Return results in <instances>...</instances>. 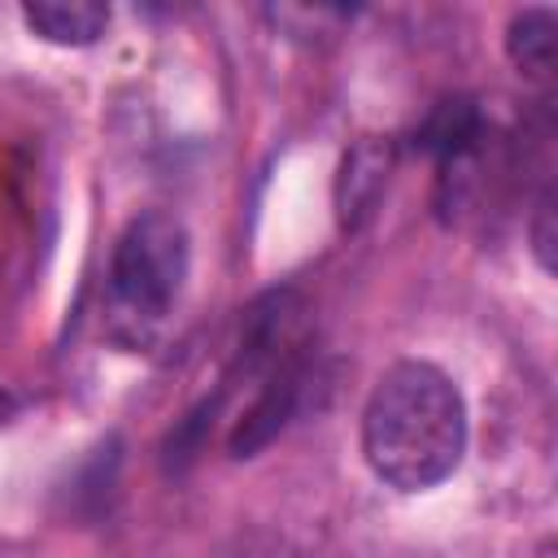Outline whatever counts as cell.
Listing matches in <instances>:
<instances>
[{
	"label": "cell",
	"instance_id": "1",
	"mask_svg": "<svg viewBox=\"0 0 558 558\" xmlns=\"http://www.w3.org/2000/svg\"><path fill=\"white\" fill-rule=\"evenodd\" d=\"M362 453L397 493L445 484L466 453V401L458 384L432 362H392L366 397Z\"/></svg>",
	"mask_w": 558,
	"mask_h": 558
},
{
	"label": "cell",
	"instance_id": "2",
	"mask_svg": "<svg viewBox=\"0 0 558 558\" xmlns=\"http://www.w3.org/2000/svg\"><path fill=\"white\" fill-rule=\"evenodd\" d=\"M187 266H192V248H187V231L179 218L161 209L131 218L109 257L113 310L135 327L161 323L183 292Z\"/></svg>",
	"mask_w": 558,
	"mask_h": 558
},
{
	"label": "cell",
	"instance_id": "3",
	"mask_svg": "<svg viewBox=\"0 0 558 558\" xmlns=\"http://www.w3.org/2000/svg\"><path fill=\"white\" fill-rule=\"evenodd\" d=\"M22 22L48 44L83 48L105 35L109 9L92 0H35V4H22Z\"/></svg>",
	"mask_w": 558,
	"mask_h": 558
},
{
	"label": "cell",
	"instance_id": "4",
	"mask_svg": "<svg viewBox=\"0 0 558 558\" xmlns=\"http://www.w3.org/2000/svg\"><path fill=\"white\" fill-rule=\"evenodd\" d=\"M506 57L527 78H549L554 70V9H523L506 26Z\"/></svg>",
	"mask_w": 558,
	"mask_h": 558
},
{
	"label": "cell",
	"instance_id": "5",
	"mask_svg": "<svg viewBox=\"0 0 558 558\" xmlns=\"http://www.w3.org/2000/svg\"><path fill=\"white\" fill-rule=\"evenodd\" d=\"M532 253L541 270H554V196L549 192L536 201V214H532Z\"/></svg>",
	"mask_w": 558,
	"mask_h": 558
},
{
	"label": "cell",
	"instance_id": "6",
	"mask_svg": "<svg viewBox=\"0 0 558 558\" xmlns=\"http://www.w3.org/2000/svg\"><path fill=\"white\" fill-rule=\"evenodd\" d=\"M0 414H4V392H0Z\"/></svg>",
	"mask_w": 558,
	"mask_h": 558
}]
</instances>
